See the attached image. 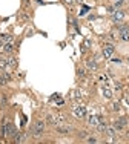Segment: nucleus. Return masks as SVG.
Segmentation results:
<instances>
[{
	"instance_id": "nucleus-14",
	"label": "nucleus",
	"mask_w": 129,
	"mask_h": 144,
	"mask_svg": "<svg viewBox=\"0 0 129 144\" xmlns=\"http://www.w3.org/2000/svg\"><path fill=\"white\" fill-rule=\"evenodd\" d=\"M3 51L8 52V54H9V52H12V44H11V43H6L5 46H3Z\"/></svg>"
},
{
	"instance_id": "nucleus-22",
	"label": "nucleus",
	"mask_w": 129,
	"mask_h": 144,
	"mask_svg": "<svg viewBox=\"0 0 129 144\" xmlns=\"http://www.w3.org/2000/svg\"><path fill=\"white\" fill-rule=\"evenodd\" d=\"M2 38H3L5 41H11V37H9V35H2Z\"/></svg>"
},
{
	"instance_id": "nucleus-7",
	"label": "nucleus",
	"mask_w": 129,
	"mask_h": 144,
	"mask_svg": "<svg viewBox=\"0 0 129 144\" xmlns=\"http://www.w3.org/2000/svg\"><path fill=\"white\" fill-rule=\"evenodd\" d=\"M123 17H125V12H123V11H115V12H112V19H114V22H122Z\"/></svg>"
},
{
	"instance_id": "nucleus-1",
	"label": "nucleus",
	"mask_w": 129,
	"mask_h": 144,
	"mask_svg": "<svg viewBox=\"0 0 129 144\" xmlns=\"http://www.w3.org/2000/svg\"><path fill=\"white\" fill-rule=\"evenodd\" d=\"M45 133V123L43 121H37L32 127V137L34 138H42Z\"/></svg>"
},
{
	"instance_id": "nucleus-13",
	"label": "nucleus",
	"mask_w": 129,
	"mask_h": 144,
	"mask_svg": "<svg viewBox=\"0 0 129 144\" xmlns=\"http://www.w3.org/2000/svg\"><path fill=\"white\" fill-rule=\"evenodd\" d=\"M106 127H108V126H106L105 123H98V124H97V130H98V132H106Z\"/></svg>"
},
{
	"instance_id": "nucleus-10",
	"label": "nucleus",
	"mask_w": 129,
	"mask_h": 144,
	"mask_svg": "<svg viewBox=\"0 0 129 144\" xmlns=\"http://www.w3.org/2000/svg\"><path fill=\"white\" fill-rule=\"evenodd\" d=\"M46 121H48V124H51V126L59 124V121H57V116H54V115H48V116H46Z\"/></svg>"
},
{
	"instance_id": "nucleus-9",
	"label": "nucleus",
	"mask_w": 129,
	"mask_h": 144,
	"mask_svg": "<svg viewBox=\"0 0 129 144\" xmlns=\"http://www.w3.org/2000/svg\"><path fill=\"white\" fill-rule=\"evenodd\" d=\"M14 141H15V143H25V141H26V135H25V133H15Z\"/></svg>"
},
{
	"instance_id": "nucleus-20",
	"label": "nucleus",
	"mask_w": 129,
	"mask_h": 144,
	"mask_svg": "<svg viewBox=\"0 0 129 144\" xmlns=\"http://www.w3.org/2000/svg\"><path fill=\"white\" fill-rule=\"evenodd\" d=\"M77 72H78V77H85V74H86V72H85V69H78Z\"/></svg>"
},
{
	"instance_id": "nucleus-16",
	"label": "nucleus",
	"mask_w": 129,
	"mask_h": 144,
	"mask_svg": "<svg viewBox=\"0 0 129 144\" xmlns=\"http://www.w3.org/2000/svg\"><path fill=\"white\" fill-rule=\"evenodd\" d=\"M78 138H80V140H86V138H88V132H86V130L78 132Z\"/></svg>"
},
{
	"instance_id": "nucleus-18",
	"label": "nucleus",
	"mask_w": 129,
	"mask_h": 144,
	"mask_svg": "<svg viewBox=\"0 0 129 144\" xmlns=\"http://www.w3.org/2000/svg\"><path fill=\"white\" fill-rule=\"evenodd\" d=\"M6 65H9V66H15V58H8V60H6Z\"/></svg>"
},
{
	"instance_id": "nucleus-12",
	"label": "nucleus",
	"mask_w": 129,
	"mask_h": 144,
	"mask_svg": "<svg viewBox=\"0 0 129 144\" xmlns=\"http://www.w3.org/2000/svg\"><path fill=\"white\" fill-rule=\"evenodd\" d=\"M106 133H108V137L114 138L115 137V127H106Z\"/></svg>"
},
{
	"instance_id": "nucleus-11",
	"label": "nucleus",
	"mask_w": 129,
	"mask_h": 144,
	"mask_svg": "<svg viewBox=\"0 0 129 144\" xmlns=\"http://www.w3.org/2000/svg\"><path fill=\"white\" fill-rule=\"evenodd\" d=\"M88 123H89L91 126H97V124L100 123V120H98V116H95V115H91L89 118H88Z\"/></svg>"
},
{
	"instance_id": "nucleus-15",
	"label": "nucleus",
	"mask_w": 129,
	"mask_h": 144,
	"mask_svg": "<svg viewBox=\"0 0 129 144\" xmlns=\"http://www.w3.org/2000/svg\"><path fill=\"white\" fill-rule=\"evenodd\" d=\"M88 68H89V69H97V63H95L94 60H89V61H88Z\"/></svg>"
},
{
	"instance_id": "nucleus-4",
	"label": "nucleus",
	"mask_w": 129,
	"mask_h": 144,
	"mask_svg": "<svg viewBox=\"0 0 129 144\" xmlns=\"http://www.w3.org/2000/svg\"><path fill=\"white\" fill-rule=\"evenodd\" d=\"M114 46L112 44H106V46L103 48V55L106 57V58H109V57H112V54H114Z\"/></svg>"
},
{
	"instance_id": "nucleus-19",
	"label": "nucleus",
	"mask_w": 129,
	"mask_h": 144,
	"mask_svg": "<svg viewBox=\"0 0 129 144\" xmlns=\"http://www.w3.org/2000/svg\"><path fill=\"white\" fill-rule=\"evenodd\" d=\"M6 81H8V78H5V77H0V84H2V86H5V84H6Z\"/></svg>"
},
{
	"instance_id": "nucleus-21",
	"label": "nucleus",
	"mask_w": 129,
	"mask_h": 144,
	"mask_svg": "<svg viewBox=\"0 0 129 144\" xmlns=\"http://www.w3.org/2000/svg\"><path fill=\"white\" fill-rule=\"evenodd\" d=\"M88 140V143H97V138L95 137H89V138H86Z\"/></svg>"
},
{
	"instance_id": "nucleus-6",
	"label": "nucleus",
	"mask_w": 129,
	"mask_h": 144,
	"mask_svg": "<svg viewBox=\"0 0 129 144\" xmlns=\"http://www.w3.org/2000/svg\"><path fill=\"white\" fill-rule=\"evenodd\" d=\"M74 113H75L77 116H80V118H83V116L86 115V109L83 106H78V107H75V109H74Z\"/></svg>"
},
{
	"instance_id": "nucleus-5",
	"label": "nucleus",
	"mask_w": 129,
	"mask_h": 144,
	"mask_svg": "<svg viewBox=\"0 0 129 144\" xmlns=\"http://www.w3.org/2000/svg\"><path fill=\"white\" fill-rule=\"evenodd\" d=\"M71 130H72V127H69V126H59L57 127V132L62 135H68V133H71Z\"/></svg>"
},
{
	"instance_id": "nucleus-8",
	"label": "nucleus",
	"mask_w": 129,
	"mask_h": 144,
	"mask_svg": "<svg viewBox=\"0 0 129 144\" xmlns=\"http://www.w3.org/2000/svg\"><path fill=\"white\" fill-rule=\"evenodd\" d=\"M126 126V120L125 118H122V120H118V121H115L114 123V127H115V130H122L123 127Z\"/></svg>"
},
{
	"instance_id": "nucleus-2",
	"label": "nucleus",
	"mask_w": 129,
	"mask_h": 144,
	"mask_svg": "<svg viewBox=\"0 0 129 144\" xmlns=\"http://www.w3.org/2000/svg\"><path fill=\"white\" fill-rule=\"evenodd\" d=\"M118 29H120V38L123 41H129V28L126 25H118Z\"/></svg>"
},
{
	"instance_id": "nucleus-3",
	"label": "nucleus",
	"mask_w": 129,
	"mask_h": 144,
	"mask_svg": "<svg viewBox=\"0 0 129 144\" xmlns=\"http://www.w3.org/2000/svg\"><path fill=\"white\" fill-rule=\"evenodd\" d=\"M15 127H14V126L11 124V123H6L5 121V137H15Z\"/></svg>"
},
{
	"instance_id": "nucleus-17",
	"label": "nucleus",
	"mask_w": 129,
	"mask_h": 144,
	"mask_svg": "<svg viewBox=\"0 0 129 144\" xmlns=\"http://www.w3.org/2000/svg\"><path fill=\"white\" fill-rule=\"evenodd\" d=\"M103 95H105L106 98H112V92H111L109 89H106V87L103 89Z\"/></svg>"
},
{
	"instance_id": "nucleus-23",
	"label": "nucleus",
	"mask_w": 129,
	"mask_h": 144,
	"mask_svg": "<svg viewBox=\"0 0 129 144\" xmlns=\"http://www.w3.org/2000/svg\"><path fill=\"white\" fill-rule=\"evenodd\" d=\"M125 0H115V6H120V5H123Z\"/></svg>"
}]
</instances>
